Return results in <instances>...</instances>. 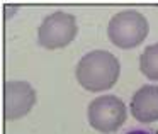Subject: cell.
Wrapping results in <instances>:
<instances>
[{"label": "cell", "instance_id": "6da1fadb", "mask_svg": "<svg viewBox=\"0 0 158 134\" xmlns=\"http://www.w3.org/2000/svg\"><path fill=\"white\" fill-rule=\"evenodd\" d=\"M121 75V63L107 49H94L78 59L75 78L87 92H106L117 83Z\"/></svg>", "mask_w": 158, "mask_h": 134}, {"label": "cell", "instance_id": "7a4b0ae2", "mask_svg": "<svg viewBox=\"0 0 158 134\" xmlns=\"http://www.w3.org/2000/svg\"><path fill=\"white\" fill-rule=\"evenodd\" d=\"M150 32L148 19L141 12L127 9L110 17L107 24V38L121 49H133L146 39Z\"/></svg>", "mask_w": 158, "mask_h": 134}, {"label": "cell", "instance_id": "3957f363", "mask_svg": "<svg viewBox=\"0 0 158 134\" xmlns=\"http://www.w3.org/2000/svg\"><path fill=\"white\" fill-rule=\"evenodd\" d=\"M126 104L116 95H99L87 107V120L95 131L102 134L116 132L126 122Z\"/></svg>", "mask_w": 158, "mask_h": 134}, {"label": "cell", "instance_id": "277c9868", "mask_svg": "<svg viewBox=\"0 0 158 134\" xmlns=\"http://www.w3.org/2000/svg\"><path fill=\"white\" fill-rule=\"evenodd\" d=\"M78 32L77 17L70 12H51L38 27V43L44 49H60L68 46Z\"/></svg>", "mask_w": 158, "mask_h": 134}, {"label": "cell", "instance_id": "5b68a950", "mask_svg": "<svg viewBox=\"0 0 158 134\" xmlns=\"http://www.w3.org/2000/svg\"><path fill=\"white\" fill-rule=\"evenodd\" d=\"M4 114L7 120L27 116L36 105V90L26 80H7L4 85Z\"/></svg>", "mask_w": 158, "mask_h": 134}, {"label": "cell", "instance_id": "8992f818", "mask_svg": "<svg viewBox=\"0 0 158 134\" xmlns=\"http://www.w3.org/2000/svg\"><path fill=\"white\" fill-rule=\"evenodd\" d=\"M131 114L141 124H151L158 120V85L148 83L133 93L129 104Z\"/></svg>", "mask_w": 158, "mask_h": 134}, {"label": "cell", "instance_id": "52a82bcc", "mask_svg": "<svg viewBox=\"0 0 158 134\" xmlns=\"http://www.w3.org/2000/svg\"><path fill=\"white\" fill-rule=\"evenodd\" d=\"M139 70L148 80L158 82V43L146 46L139 56Z\"/></svg>", "mask_w": 158, "mask_h": 134}, {"label": "cell", "instance_id": "ba28073f", "mask_svg": "<svg viewBox=\"0 0 158 134\" xmlns=\"http://www.w3.org/2000/svg\"><path fill=\"white\" fill-rule=\"evenodd\" d=\"M127 134H156V132H150V131H131Z\"/></svg>", "mask_w": 158, "mask_h": 134}]
</instances>
